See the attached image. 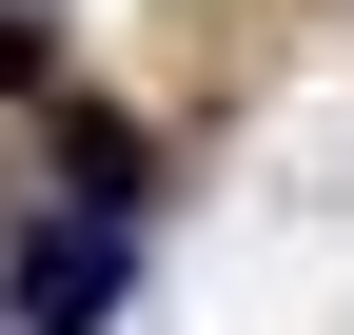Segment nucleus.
Masks as SVG:
<instances>
[{"instance_id":"obj_1","label":"nucleus","mask_w":354,"mask_h":335,"mask_svg":"<svg viewBox=\"0 0 354 335\" xmlns=\"http://www.w3.org/2000/svg\"><path fill=\"white\" fill-rule=\"evenodd\" d=\"M99 316H118V237H79V217H59V237L20 257V335H99Z\"/></svg>"},{"instance_id":"obj_2","label":"nucleus","mask_w":354,"mask_h":335,"mask_svg":"<svg viewBox=\"0 0 354 335\" xmlns=\"http://www.w3.org/2000/svg\"><path fill=\"white\" fill-rule=\"evenodd\" d=\"M59 178L99 197V217H138V138H118V118H59Z\"/></svg>"},{"instance_id":"obj_3","label":"nucleus","mask_w":354,"mask_h":335,"mask_svg":"<svg viewBox=\"0 0 354 335\" xmlns=\"http://www.w3.org/2000/svg\"><path fill=\"white\" fill-rule=\"evenodd\" d=\"M39 79H59V39H39V20H0V99H39Z\"/></svg>"}]
</instances>
